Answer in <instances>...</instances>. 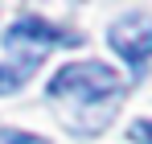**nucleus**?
I'll return each mask as SVG.
<instances>
[{"instance_id":"4","label":"nucleus","mask_w":152,"mask_h":144,"mask_svg":"<svg viewBox=\"0 0 152 144\" xmlns=\"http://www.w3.org/2000/svg\"><path fill=\"white\" fill-rule=\"evenodd\" d=\"M29 70H21V66H0V95H12V91H21L25 87Z\"/></svg>"},{"instance_id":"3","label":"nucleus","mask_w":152,"mask_h":144,"mask_svg":"<svg viewBox=\"0 0 152 144\" xmlns=\"http://www.w3.org/2000/svg\"><path fill=\"white\" fill-rule=\"evenodd\" d=\"M107 37H111V49H115L136 74L148 66V58H152V17L148 12H127V17H119V21L111 25Z\"/></svg>"},{"instance_id":"2","label":"nucleus","mask_w":152,"mask_h":144,"mask_svg":"<svg viewBox=\"0 0 152 144\" xmlns=\"http://www.w3.org/2000/svg\"><path fill=\"white\" fill-rule=\"evenodd\" d=\"M53 46H82V37L62 33V29H53L41 17H17L8 25V33H4V49L21 58V70H29L33 62H41V54L53 49Z\"/></svg>"},{"instance_id":"6","label":"nucleus","mask_w":152,"mask_h":144,"mask_svg":"<svg viewBox=\"0 0 152 144\" xmlns=\"http://www.w3.org/2000/svg\"><path fill=\"white\" fill-rule=\"evenodd\" d=\"M127 136H132V144H152V120H136L127 128Z\"/></svg>"},{"instance_id":"5","label":"nucleus","mask_w":152,"mask_h":144,"mask_svg":"<svg viewBox=\"0 0 152 144\" xmlns=\"http://www.w3.org/2000/svg\"><path fill=\"white\" fill-rule=\"evenodd\" d=\"M0 140H4V144H50L45 136H37V132H12V128H4Z\"/></svg>"},{"instance_id":"1","label":"nucleus","mask_w":152,"mask_h":144,"mask_svg":"<svg viewBox=\"0 0 152 144\" xmlns=\"http://www.w3.org/2000/svg\"><path fill=\"white\" fill-rule=\"evenodd\" d=\"M124 87V78L103 66V62H70L50 78V99H74V103H99V99H111Z\"/></svg>"}]
</instances>
